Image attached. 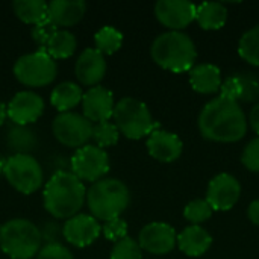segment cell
<instances>
[{
	"mask_svg": "<svg viewBox=\"0 0 259 259\" xmlns=\"http://www.w3.org/2000/svg\"><path fill=\"white\" fill-rule=\"evenodd\" d=\"M200 134L215 143H237L247 134V117L238 102L223 97L209 100L199 114Z\"/></svg>",
	"mask_w": 259,
	"mask_h": 259,
	"instance_id": "obj_1",
	"label": "cell"
},
{
	"mask_svg": "<svg viewBox=\"0 0 259 259\" xmlns=\"http://www.w3.org/2000/svg\"><path fill=\"white\" fill-rule=\"evenodd\" d=\"M87 199L85 185L71 171H56L44 187V208L55 219L77 215Z\"/></svg>",
	"mask_w": 259,
	"mask_h": 259,
	"instance_id": "obj_2",
	"label": "cell"
},
{
	"mask_svg": "<svg viewBox=\"0 0 259 259\" xmlns=\"http://www.w3.org/2000/svg\"><path fill=\"white\" fill-rule=\"evenodd\" d=\"M150 55L161 68L171 73H185L194 67L197 50L194 41L185 32L168 30L155 38Z\"/></svg>",
	"mask_w": 259,
	"mask_h": 259,
	"instance_id": "obj_3",
	"label": "cell"
},
{
	"mask_svg": "<svg viewBox=\"0 0 259 259\" xmlns=\"http://www.w3.org/2000/svg\"><path fill=\"white\" fill-rule=\"evenodd\" d=\"M131 203V193L124 182L109 178L94 182L87 191V205L99 222L118 219Z\"/></svg>",
	"mask_w": 259,
	"mask_h": 259,
	"instance_id": "obj_4",
	"label": "cell"
},
{
	"mask_svg": "<svg viewBox=\"0 0 259 259\" xmlns=\"http://www.w3.org/2000/svg\"><path fill=\"white\" fill-rule=\"evenodd\" d=\"M41 243V232L30 220L12 219L0 226V249L11 259L33 258Z\"/></svg>",
	"mask_w": 259,
	"mask_h": 259,
	"instance_id": "obj_5",
	"label": "cell"
},
{
	"mask_svg": "<svg viewBox=\"0 0 259 259\" xmlns=\"http://www.w3.org/2000/svg\"><path fill=\"white\" fill-rule=\"evenodd\" d=\"M114 124L118 132L129 140H140L149 137L158 129L146 103L134 97H123L114 108Z\"/></svg>",
	"mask_w": 259,
	"mask_h": 259,
	"instance_id": "obj_6",
	"label": "cell"
},
{
	"mask_svg": "<svg viewBox=\"0 0 259 259\" xmlns=\"http://www.w3.org/2000/svg\"><path fill=\"white\" fill-rule=\"evenodd\" d=\"M56 61L44 50H36L20 56L14 64V74L18 82L30 88H39L52 83L56 77Z\"/></svg>",
	"mask_w": 259,
	"mask_h": 259,
	"instance_id": "obj_7",
	"label": "cell"
},
{
	"mask_svg": "<svg viewBox=\"0 0 259 259\" xmlns=\"http://www.w3.org/2000/svg\"><path fill=\"white\" fill-rule=\"evenodd\" d=\"M3 175L9 185L21 194L35 193L44 182L39 162L30 155H12L3 164Z\"/></svg>",
	"mask_w": 259,
	"mask_h": 259,
	"instance_id": "obj_8",
	"label": "cell"
},
{
	"mask_svg": "<svg viewBox=\"0 0 259 259\" xmlns=\"http://www.w3.org/2000/svg\"><path fill=\"white\" fill-rule=\"evenodd\" d=\"M93 123L82 114L61 112L52 123L55 138L65 147L80 149L93 138Z\"/></svg>",
	"mask_w": 259,
	"mask_h": 259,
	"instance_id": "obj_9",
	"label": "cell"
},
{
	"mask_svg": "<svg viewBox=\"0 0 259 259\" xmlns=\"http://www.w3.org/2000/svg\"><path fill=\"white\" fill-rule=\"evenodd\" d=\"M71 173L82 182H97L109 171L108 153L96 144H87L71 156Z\"/></svg>",
	"mask_w": 259,
	"mask_h": 259,
	"instance_id": "obj_10",
	"label": "cell"
},
{
	"mask_svg": "<svg viewBox=\"0 0 259 259\" xmlns=\"http://www.w3.org/2000/svg\"><path fill=\"white\" fill-rule=\"evenodd\" d=\"M241 196V185L238 179L229 173H220L212 178L206 190V202L212 211L232 209Z\"/></svg>",
	"mask_w": 259,
	"mask_h": 259,
	"instance_id": "obj_11",
	"label": "cell"
},
{
	"mask_svg": "<svg viewBox=\"0 0 259 259\" xmlns=\"http://www.w3.org/2000/svg\"><path fill=\"white\" fill-rule=\"evenodd\" d=\"M196 8L187 0H159L155 5V15L167 29L182 32L196 20Z\"/></svg>",
	"mask_w": 259,
	"mask_h": 259,
	"instance_id": "obj_12",
	"label": "cell"
},
{
	"mask_svg": "<svg viewBox=\"0 0 259 259\" xmlns=\"http://www.w3.org/2000/svg\"><path fill=\"white\" fill-rule=\"evenodd\" d=\"M178 241V235L173 226L161 222H153L146 225L138 235V244L141 250L152 255H167L170 253Z\"/></svg>",
	"mask_w": 259,
	"mask_h": 259,
	"instance_id": "obj_13",
	"label": "cell"
},
{
	"mask_svg": "<svg viewBox=\"0 0 259 259\" xmlns=\"http://www.w3.org/2000/svg\"><path fill=\"white\" fill-rule=\"evenodd\" d=\"M102 234L100 223L91 214H77L62 226V237L74 247L91 246Z\"/></svg>",
	"mask_w": 259,
	"mask_h": 259,
	"instance_id": "obj_14",
	"label": "cell"
},
{
	"mask_svg": "<svg viewBox=\"0 0 259 259\" xmlns=\"http://www.w3.org/2000/svg\"><path fill=\"white\" fill-rule=\"evenodd\" d=\"M8 117L14 124L27 126L35 123L44 112V100L32 91H20L8 103Z\"/></svg>",
	"mask_w": 259,
	"mask_h": 259,
	"instance_id": "obj_15",
	"label": "cell"
},
{
	"mask_svg": "<svg viewBox=\"0 0 259 259\" xmlns=\"http://www.w3.org/2000/svg\"><path fill=\"white\" fill-rule=\"evenodd\" d=\"M114 108L115 102L112 91L102 85L91 87L82 97V115L88 118L91 123L109 121V118L114 114Z\"/></svg>",
	"mask_w": 259,
	"mask_h": 259,
	"instance_id": "obj_16",
	"label": "cell"
},
{
	"mask_svg": "<svg viewBox=\"0 0 259 259\" xmlns=\"http://www.w3.org/2000/svg\"><path fill=\"white\" fill-rule=\"evenodd\" d=\"M149 155L159 162H173L181 158L184 144L176 134L156 129L147 138Z\"/></svg>",
	"mask_w": 259,
	"mask_h": 259,
	"instance_id": "obj_17",
	"label": "cell"
},
{
	"mask_svg": "<svg viewBox=\"0 0 259 259\" xmlns=\"http://www.w3.org/2000/svg\"><path fill=\"white\" fill-rule=\"evenodd\" d=\"M74 73L82 85L97 87L106 74L105 56L97 49H85L76 61Z\"/></svg>",
	"mask_w": 259,
	"mask_h": 259,
	"instance_id": "obj_18",
	"label": "cell"
},
{
	"mask_svg": "<svg viewBox=\"0 0 259 259\" xmlns=\"http://www.w3.org/2000/svg\"><path fill=\"white\" fill-rule=\"evenodd\" d=\"M87 12V3L82 0H53L49 3L47 20L59 27L76 26Z\"/></svg>",
	"mask_w": 259,
	"mask_h": 259,
	"instance_id": "obj_19",
	"label": "cell"
},
{
	"mask_svg": "<svg viewBox=\"0 0 259 259\" xmlns=\"http://www.w3.org/2000/svg\"><path fill=\"white\" fill-rule=\"evenodd\" d=\"M176 244L187 256L197 258L209 250V247L212 246V237L205 228L191 225L178 235Z\"/></svg>",
	"mask_w": 259,
	"mask_h": 259,
	"instance_id": "obj_20",
	"label": "cell"
},
{
	"mask_svg": "<svg viewBox=\"0 0 259 259\" xmlns=\"http://www.w3.org/2000/svg\"><path fill=\"white\" fill-rule=\"evenodd\" d=\"M222 83V71L214 64H200L190 70V85L199 94H215Z\"/></svg>",
	"mask_w": 259,
	"mask_h": 259,
	"instance_id": "obj_21",
	"label": "cell"
},
{
	"mask_svg": "<svg viewBox=\"0 0 259 259\" xmlns=\"http://www.w3.org/2000/svg\"><path fill=\"white\" fill-rule=\"evenodd\" d=\"M196 21L205 30L222 29L228 21V9L220 2H205L196 8Z\"/></svg>",
	"mask_w": 259,
	"mask_h": 259,
	"instance_id": "obj_22",
	"label": "cell"
},
{
	"mask_svg": "<svg viewBox=\"0 0 259 259\" xmlns=\"http://www.w3.org/2000/svg\"><path fill=\"white\" fill-rule=\"evenodd\" d=\"M83 97L82 88L74 82H61L58 83L50 94V103L61 112H70L76 108Z\"/></svg>",
	"mask_w": 259,
	"mask_h": 259,
	"instance_id": "obj_23",
	"label": "cell"
},
{
	"mask_svg": "<svg viewBox=\"0 0 259 259\" xmlns=\"http://www.w3.org/2000/svg\"><path fill=\"white\" fill-rule=\"evenodd\" d=\"M14 14L27 24H38L47 20L49 3L44 0H15L12 2Z\"/></svg>",
	"mask_w": 259,
	"mask_h": 259,
	"instance_id": "obj_24",
	"label": "cell"
},
{
	"mask_svg": "<svg viewBox=\"0 0 259 259\" xmlns=\"http://www.w3.org/2000/svg\"><path fill=\"white\" fill-rule=\"evenodd\" d=\"M76 46H77L76 36L68 30L61 29L56 30L53 36L49 39V42L46 44V47L39 50H44L53 59H67L74 53Z\"/></svg>",
	"mask_w": 259,
	"mask_h": 259,
	"instance_id": "obj_25",
	"label": "cell"
},
{
	"mask_svg": "<svg viewBox=\"0 0 259 259\" xmlns=\"http://www.w3.org/2000/svg\"><path fill=\"white\" fill-rule=\"evenodd\" d=\"M6 141L9 149L15 152L14 155H29V152L33 150L36 146V137L33 131L18 124H14L9 129Z\"/></svg>",
	"mask_w": 259,
	"mask_h": 259,
	"instance_id": "obj_26",
	"label": "cell"
},
{
	"mask_svg": "<svg viewBox=\"0 0 259 259\" xmlns=\"http://www.w3.org/2000/svg\"><path fill=\"white\" fill-rule=\"evenodd\" d=\"M94 42L96 49L105 56V55H112L115 53L121 44H123V33L112 27V26H103L99 29L94 35Z\"/></svg>",
	"mask_w": 259,
	"mask_h": 259,
	"instance_id": "obj_27",
	"label": "cell"
},
{
	"mask_svg": "<svg viewBox=\"0 0 259 259\" xmlns=\"http://www.w3.org/2000/svg\"><path fill=\"white\" fill-rule=\"evenodd\" d=\"M238 55L250 65L259 67V24L243 33L238 42Z\"/></svg>",
	"mask_w": 259,
	"mask_h": 259,
	"instance_id": "obj_28",
	"label": "cell"
},
{
	"mask_svg": "<svg viewBox=\"0 0 259 259\" xmlns=\"http://www.w3.org/2000/svg\"><path fill=\"white\" fill-rule=\"evenodd\" d=\"M118 138L120 132L117 126L111 121H102L93 126V140L96 141V146L100 149L115 146L118 143Z\"/></svg>",
	"mask_w": 259,
	"mask_h": 259,
	"instance_id": "obj_29",
	"label": "cell"
},
{
	"mask_svg": "<svg viewBox=\"0 0 259 259\" xmlns=\"http://www.w3.org/2000/svg\"><path fill=\"white\" fill-rule=\"evenodd\" d=\"M241 85V102L258 103L259 102V77L252 71H238L234 74Z\"/></svg>",
	"mask_w": 259,
	"mask_h": 259,
	"instance_id": "obj_30",
	"label": "cell"
},
{
	"mask_svg": "<svg viewBox=\"0 0 259 259\" xmlns=\"http://www.w3.org/2000/svg\"><path fill=\"white\" fill-rule=\"evenodd\" d=\"M211 215H212V208L209 206L206 199L191 200L190 203H187L184 209V217L196 226H200L202 223L209 220Z\"/></svg>",
	"mask_w": 259,
	"mask_h": 259,
	"instance_id": "obj_31",
	"label": "cell"
},
{
	"mask_svg": "<svg viewBox=\"0 0 259 259\" xmlns=\"http://www.w3.org/2000/svg\"><path fill=\"white\" fill-rule=\"evenodd\" d=\"M111 259H143V250L131 237H126L117 243H114V247L111 250Z\"/></svg>",
	"mask_w": 259,
	"mask_h": 259,
	"instance_id": "obj_32",
	"label": "cell"
},
{
	"mask_svg": "<svg viewBox=\"0 0 259 259\" xmlns=\"http://www.w3.org/2000/svg\"><path fill=\"white\" fill-rule=\"evenodd\" d=\"M102 234L105 235L106 240L117 243L127 237V223L120 217L105 222V225L102 226Z\"/></svg>",
	"mask_w": 259,
	"mask_h": 259,
	"instance_id": "obj_33",
	"label": "cell"
},
{
	"mask_svg": "<svg viewBox=\"0 0 259 259\" xmlns=\"http://www.w3.org/2000/svg\"><path fill=\"white\" fill-rule=\"evenodd\" d=\"M241 162L247 170L259 173V137L249 141V144L244 147L241 153Z\"/></svg>",
	"mask_w": 259,
	"mask_h": 259,
	"instance_id": "obj_34",
	"label": "cell"
},
{
	"mask_svg": "<svg viewBox=\"0 0 259 259\" xmlns=\"http://www.w3.org/2000/svg\"><path fill=\"white\" fill-rule=\"evenodd\" d=\"M56 30H59V29L53 23H50L49 20H44V21H41L32 27V38L39 46V49H44Z\"/></svg>",
	"mask_w": 259,
	"mask_h": 259,
	"instance_id": "obj_35",
	"label": "cell"
},
{
	"mask_svg": "<svg viewBox=\"0 0 259 259\" xmlns=\"http://www.w3.org/2000/svg\"><path fill=\"white\" fill-rule=\"evenodd\" d=\"M36 259H74V256L65 246L59 243H52L39 249Z\"/></svg>",
	"mask_w": 259,
	"mask_h": 259,
	"instance_id": "obj_36",
	"label": "cell"
},
{
	"mask_svg": "<svg viewBox=\"0 0 259 259\" xmlns=\"http://www.w3.org/2000/svg\"><path fill=\"white\" fill-rule=\"evenodd\" d=\"M220 97L223 99H228V100H232V102H238L241 100V85L238 82V79L231 74L220 87Z\"/></svg>",
	"mask_w": 259,
	"mask_h": 259,
	"instance_id": "obj_37",
	"label": "cell"
},
{
	"mask_svg": "<svg viewBox=\"0 0 259 259\" xmlns=\"http://www.w3.org/2000/svg\"><path fill=\"white\" fill-rule=\"evenodd\" d=\"M41 232V238L46 241V244H52V243H58L56 238L59 237V234H62V231L59 229V226H56L55 223H46L42 229H39Z\"/></svg>",
	"mask_w": 259,
	"mask_h": 259,
	"instance_id": "obj_38",
	"label": "cell"
},
{
	"mask_svg": "<svg viewBox=\"0 0 259 259\" xmlns=\"http://www.w3.org/2000/svg\"><path fill=\"white\" fill-rule=\"evenodd\" d=\"M250 127L256 132L259 135V102L255 103V106L250 109V114H249V121Z\"/></svg>",
	"mask_w": 259,
	"mask_h": 259,
	"instance_id": "obj_39",
	"label": "cell"
},
{
	"mask_svg": "<svg viewBox=\"0 0 259 259\" xmlns=\"http://www.w3.org/2000/svg\"><path fill=\"white\" fill-rule=\"evenodd\" d=\"M247 217H249V220H250L253 225L259 226V199L253 200V202L249 205V209H247Z\"/></svg>",
	"mask_w": 259,
	"mask_h": 259,
	"instance_id": "obj_40",
	"label": "cell"
},
{
	"mask_svg": "<svg viewBox=\"0 0 259 259\" xmlns=\"http://www.w3.org/2000/svg\"><path fill=\"white\" fill-rule=\"evenodd\" d=\"M6 117H8V108L3 102H0V126L5 123Z\"/></svg>",
	"mask_w": 259,
	"mask_h": 259,
	"instance_id": "obj_41",
	"label": "cell"
},
{
	"mask_svg": "<svg viewBox=\"0 0 259 259\" xmlns=\"http://www.w3.org/2000/svg\"><path fill=\"white\" fill-rule=\"evenodd\" d=\"M3 164H5V162L0 159V175H3Z\"/></svg>",
	"mask_w": 259,
	"mask_h": 259,
	"instance_id": "obj_42",
	"label": "cell"
}]
</instances>
